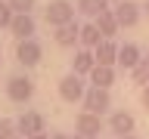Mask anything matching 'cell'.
<instances>
[{
	"label": "cell",
	"mask_w": 149,
	"mask_h": 139,
	"mask_svg": "<svg viewBox=\"0 0 149 139\" xmlns=\"http://www.w3.org/2000/svg\"><path fill=\"white\" fill-rule=\"evenodd\" d=\"M74 16H78V6H74L72 0H50L47 9H44V22L50 28L68 25V22H74Z\"/></svg>",
	"instance_id": "6da1fadb"
},
{
	"label": "cell",
	"mask_w": 149,
	"mask_h": 139,
	"mask_svg": "<svg viewBox=\"0 0 149 139\" xmlns=\"http://www.w3.org/2000/svg\"><path fill=\"white\" fill-rule=\"evenodd\" d=\"M84 96H87V83H84V77L74 74V71H68L62 81H59V99L68 102V105H78V102H84Z\"/></svg>",
	"instance_id": "7a4b0ae2"
},
{
	"label": "cell",
	"mask_w": 149,
	"mask_h": 139,
	"mask_svg": "<svg viewBox=\"0 0 149 139\" xmlns=\"http://www.w3.org/2000/svg\"><path fill=\"white\" fill-rule=\"evenodd\" d=\"M31 96H34V81L28 74H13L6 81V99L9 102L25 105V102H31Z\"/></svg>",
	"instance_id": "3957f363"
},
{
	"label": "cell",
	"mask_w": 149,
	"mask_h": 139,
	"mask_svg": "<svg viewBox=\"0 0 149 139\" xmlns=\"http://www.w3.org/2000/svg\"><path fill=\"white\" fill-rule=\"evenodd\" d=\"M44 59V46L37 37H28V40H16V62L22 68H34Z\"/></svg>",
	"instance_id": "277c9868"
},
{
	"label": "cell",
	"mask_w": 149,
	"mask_h": 139,
	"mask_svg": "<svg viewBox=\"0 0 149 139\" xmlns=\"http://www.w3.org/2000/svg\"><path fill=\"white\" fill-rule=\"evenodd\" d=\"M84 111H93V114H106V111L112 108V93L106 90V87H87V96H84Z\"/></svg>",
	"instance_id": "5b68a950"
},
{
	"label": "cell",
	"mask_w": 149,
	"mask_h": 139,
	"mask_svg": "<svg viewBox=\"0 0 149 139\" xmlns=\"http://www.w3.org/2000/svg\"><path fill=\"white\" fill-rule=\"evenodd\" d=\"M112 12H115V19H118L121 28H134V25H140V19H143V3L121 0V3H115V6H112Z\"/></svg>",
	"instance_id": "8992f818"
},
{
	"label": "cell",
	"mask_w": 149,
	"mask_h": 139,
	"mask_svg": "<svg viewBox=\"0 0 149 139\" xmlns=\"http://www.w3.org/2000/svg\"><path fill=\"white\" fill-rule=\"evenodd\" d=\"M16 127H19V136H34V133H47V118L40 111H22L16 118Z\"/></svg>",
	"instance_id": "52a82bcc"
},
{
	"label": "cell",
	"mask_w": 149,
	"mask_h": 139,
	"mask_svg": "<svg viewBox=\"0 0 149 139\" xmlns=\"http://www.w3.org/2000/svg\"><path fill=\"white\" fill-rule=\"evenodd\" d=\"M53 43L62 46V50H74V46H81V25H78V22H68V25L53 28Z\"/></svg>",
	"instance_id": "ba28073f"
},
{
	"label": "cell",
	"mask_w": 149,
	"mask_h": 139,
	"mask_svg": "<svg viewBox=\"0 0 149 139\" xmlns=\"http://www.w3.org/2000/svg\"><path fill=\"white\" fill-rule=\"evenodd\" d=\"M74 133H84L90 139H100L102 133V114H93V111H81L74 118Z\"/></svg>",
	"instance_id": "9c48e42d"
},
{
	"label": "cell",
	"mask_w": 149,
	"mask_h": 139,
	"mask_svg": "<svg viewBox=\"0 0 149 139\" xmlns=\"http://www.w3.org/2000/svg\"><path fill=\"white\" fill-rule=\"evenodd\" d=\"M134 127H137V120H134L130 111L115 108L109 114V133H115V136H127V133H134Z\"/></svg>",
	"instance_id": "30bf717a"
},
{
	"label": "cell",
	"mask_w": 149,
	"mask_h": 139,
	"mask_svg": "<svg viewBox=\"0 0 149 139\" xmlns=\"http://www.w3.org/2000/svg\"><path fill=\"white\" fill-rule=\"evenodd\" d=\"M9 31H13V37H16V40H28V37H34L37 22H34V16H31V12H16V19H13Z\"/></svg>",
	"instance_id": "8fae6325"
},
{
	"label": "cell",
	"mask_w": 149,
	"mask_h": 139,
	"mask_svg": "<svg viewBox=\"0 0 149 139\" xmlns=\"http://www.w3.org/2000/svg\"><path fill=\"white\" fill-rule=\"evenodd\" d=\"M96 56V65H115L118 68V43H115V37H102L100 46L93 50Z\"/></svg>",
	"instance_id": "7c38bea8"
},
{
	"label": "cell",
	"mask_w": 149,
	"mask_h": 139,
	"mask_svg": "<svg viewBox=\"0 0 149 139\" xmlns=\"http://www.w3.org/2000/svg\"><path fill=\"white\" fill-rule=\"evenodd\" d=\"M93 68H96V56H93V50L78 46V50H74V59H72V71L81 74V77H87Z\"/></svg>",
	"instance_id": "4fadbf2b"
},
{
	"label": "cell",
	"mask_w": 149,
	"mask_h": 139,
	"mask_svg": "<svg viewBox=\"0 0 149 139\" xmlns=\"http://www.w3.org/2000/svg\"><path fill=\"white\" fill-rule=\"evenodd\" d=\"M140 62H143V50H140L137 43H121L118 46V68L130 71V68H137Z\"/></svg>",
	"instance_id": "5bb4252c"
},
{
	"label": "cell",
	"mask_w": 149,
	"mask_h": 139,
	"mask_svg": "<svg viewBox=\"0 0 149 139\" xmlns=\"http://www.w3.org/2000/svg\"><path fill=\"white\" fill-rule=\"evenodd\" d=\"M87 77H90L93 87H106V90H109L112 83H115V77H118V68H115V65H96Z\"/></svg>",
	"instance_id": "9a60e30c"
},
{
	"label": "cell",
	"mask_w": 149,
	"mask_h": 139,
	"mask_svg": "<svg viewBox=\"0 0 149 139\" xmlns=\"http://www.w3.org/2000/svg\"><path fill=\"white\" fill-rule=\"evenodd\" d=\"M93 22H96V28L102 31V37H115V34L121 31V25H118V19H115V12H112V9L100 12V16L93 19Z\"/></svg>",
	"instance_id": "2e32d148"
},
{
	"label": "cell",
	"mask_w": 149,
	"mask_h": 139,
	"mask_svg": "<svg viewBox=\"0 0 149 139\" xmlns=\"http://www.w3.org/2000/svg\"><path fill=\"white\" fill-rule=\"evenodd\" d=\"M74 6H78V16H84V19H90V22H93L100 12L109 9V3H106V0H78Z\"/></svg>",
	"instance_id": "e0dca14e"
},
{
	"label": "cell",
	"mask_w": 149,
	"mask_h": 139,
	"mask_svg": "<svg viewBox=\"0 0 149 139\" xmlns=\"http://www.w3.org/2000/svg\"><path fill=\"white\" fill-rule=\"evenodd\" d=\"M102 40V31L96 28V22H87V25H81V46H87V50H96Z\"/></svg>",
	"instance_id": "ac0fdd59"
},
{
	"label": "cell",
	"mask_w": 149,
	"mask_h": 139,
	"mask_svg": "<svg viewBox=\"0 0 149 139\" xmlns=\"http://www.w3.org/2000/svg\"><path fill=\"white\" fill-rule=\"evenodd\" d=\"M130 81L137 83V87H146L149 83V56H143V62L137 68H130Z\"/></svg>",
	"instance_id": "d6986e66"
},
{
	"label": "cell",
	"mask_w": 149,
	"mask_h": 139,
	"mask_svg": "<svg viewBox=\"0 0 149 139\" xmlns=\"http://www.w3.org/2000/svg\"><path fill=\"white\" fill-rule=\"evenodd\" d=\"M16 19V9L9 6V0H0V28H9Z\"/></svg>",
	"instance_id": "ffe728a7"
},
{
	"label": "cell",
	"mask_w": 149,
	"mask_h": 139,
	"mask_svg": "<svg viewBox=\"0 0 149 139\" xmlns=\"http://www.w3.org/2000/svg\"><path fill=\"white\" fill-rule=\"evenodd\" d=\"M19 136V127H16V120H9V118H0V139H16Z\"/></svg>",
	"instance_id": "44dd1931"
},
{
	"label": "cell",
	"mask_w": 149,
	"mask_h": 139,
	"mask_svg": "<svg viewBox=\"0 0 149 139\" xmlns=\"http://www.w3.org/2000/svg\"><path fill=\"white\" fill-rule=\"evenodd\" d=\"M9 6L16 9V12H31L37 6V0H9Z\"/></svg>",
	"instance_id": "7402d4cb"
},
{
	"label": "cell",
	"mask_w": 149,
	"mask_h": 139,
	"mask_svg": "<svg viewBox=\"0 0 149 139\" xmlns=\"http://www.w3.org/2000/svg\"><path fill=\"white\" fill-rule=\"evenodd\" d=\"M140 105L149 111V83H146V87H140Z\"/></svg>",
	"instance_id": "603a6c76"
},
{
	"label": "cell",
	"mask_w": 149,
	"mask_h": 139,
	"mask_svg": "<svg viewBox=\"0 0 149 139\" xmlns=\"http://www.w3.org/2000/svg\"><path fill=\"white\" fill-rule=\"evenodd\" d=\"M25 139H50V133H34V136H25Z\"/></svg>",
	"instance_id": "cb8c5ba5"
},
{
	"label": "cell",
	"mask_w": 149,
	"mask_h": 139,
	"mask_svg": "<svg viewBox=\"0 0 149 139\" xmlns=\"http://www.w3.org/2000/svg\"><path fill=\"white\" fill-rule=\"evenodd\" d=\"M50 139H72V136H65V133H50Z\"/></svg>",
	"instance_id": "d4e9b609"
},
{
	"label": "cell",
	"mask_w": 149,
	"mask_h": 139,
	"mask_svg": "<svg viewBox=\"0 0 149 139\" xmlns=\"http://www.w3.org/2000/svg\"><path fill=\"white\" fill-rule=\"evenodd\" d=\"M143 16L149 19V0H143Z\"/></svg>",
	"instance_id": "484cf974"
},
{
	"label": "cell",
	"mask_w": 149,
	"mask_h": 139,
	"mask_svg": "<svg viewBox=\"0 0 149 139\" xmlns=\"http://www.w3.org/2000/svg\"><path fill=\"white\" fill-rule=\"evenodd\" d=\"M115 139H140L137 133H127V136H115Z\"/></svg>",
	"instance_id": "4316f807"
},
{
	"label": "cell",
	"mask_w": 149,
	"mask_h": 139,
	"mask_svg": "<svg viewBox=\"0 0 149 139\" xmlns=\"http://www.w3.org/2000/svg\"><path fill=\"white\" fill-rule=\"evenodd\" d=\"M72 139H90V136H84V133H74V136Z\"/></svg>",
	"instance_id": "83f0119b"
},
{
	"label": "cell",
	"mask_w": 149,
	"mask_h": 139,
	"mask_svg": "<svg viewBox=\"0 0 149 139\" xmlns=\"http://www.w3.org/2000/svg\"><path fill=\"white\" fill-rule=\"evenodd\" d=\"M106 3H109V6H115V3H121V0H106Z\"/></svg>",
	"instance_id": "f1b7e54d"
},
{
	"label": "cell",
	"mask_w": 149,
	"mask_h": 139,
	"mask_svg": "<svg viewBox=\"0 0 149 139\" xmlns=\"http://www.w3.org/2000/svg\"><path fill=\"white\" fill-rule=\"evenodd\" d=\"M146 56H149V46H146Z\"/></svg>",
	"instance_id": "f546056e"
}]
</instances>
